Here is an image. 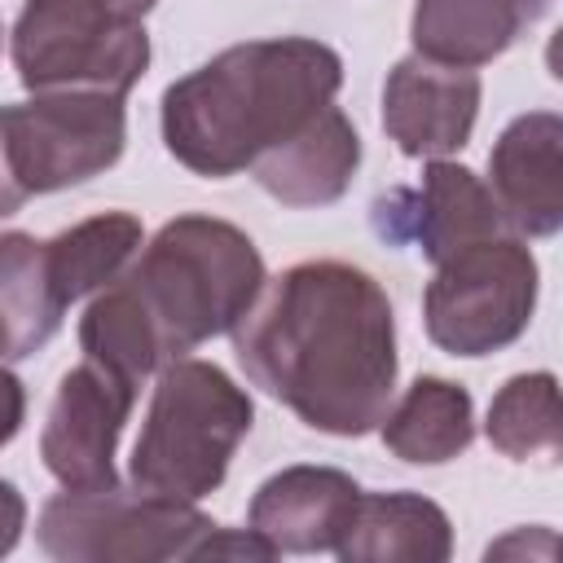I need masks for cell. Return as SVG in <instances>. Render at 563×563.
I'll use <instances>...</instances> for the list:
<instances>
[{
	"label": "cell",
	"mask_w": 563,
	"mask_h": 563,
	"mask_svg": "<svg viewBox=\"0 0 563 563\" xmlns=\"http://www.w3.org/2000/svg\"><path fill=\"white\" fill-rule=\"evenodd\" d=\"M22 418H26V387L13 369L0 365V449L22 431Z\"/></svg>",
	"instance_id": "22"
},
{
	"label": "cell",
	"mask_w": 563,
	"mask_h": 563,
	"mask_svg": "<svg viewBox=\"0 0 563 563\" xmlns=\"http://www.w3.org/2000/svg\"><path fill=\"white\" fill-rule=\"evenodd\" d=\"M537 255L515 233L457 246L435 264L422 290L427 339L449 356H488L510 347L537 308Z\"/></svg>",
	"instance_id": "7"
},
{
	"label": "cell",
	"mask_w": 563,
	"mask_h": 563,
	"mask_svg": "<svg viewBox=\"0 0 563 563\" xmlns=\"http://www.w3.org/2000/svg\"><path fill=\"white\" fill-rule=\"evenodd\" d=\"M334 554L343 563H444L453 523L422 493H356Z\"/></svg>",
	"instance_id": "15"
},
{
	"label": "cell",
	"mask_w": 563,
	"mask_h": 563,
	"mask_svg": "<svg viewBox=\"0 0 563 563\" xmlns=\"http://www.w3.org/2000/svg\"><path fill=\"white\" fill-rule=\"evenodd\" d=\"M383 444L409 462V466H440L453 462L457 453L471 449L475 440V400L462 383L422 374L405 387L396 405H387L383 422Z\"/></svg>",
	"instance_id": "17"
},
{
	"label": "cell",
	"mask_w": 563,
	"mask_h": 563,
	"mask_svg": "<svg viewBox=\"0 0 563 563\" xmlns=\"http://www.w3.org/2000/svg\"><path fill=\"white\" fill-rule=\"evenodd\" d=\"M123 145L128 110L110 92H31V101L0 106V158L22 202L101 176Z\"/></svg>",
	"instance_id": "8"
},
{
	"label": "cell",
	"mask_w": 563,
	"mask_h": 563,
	"mask_svg": "<svg viewBox=\"0 0 563 563\" xmlns=\"http://www.w3.org/2000/svg\"><path fill=\"white\" fill-rule=\"evenodd\" d=\"M66 308L48 268V246L22 229L0 233V361L35 356L57 334Z\"/></svg>",
	"instance_id": "16"
},
{
	"label": "cell",
	"mask_w": 563,
	"mask_h": 563,
	"mask_svg": "<svg viewBox=\"0 0 563 563\" xmlns=\"http://www.w3.org/2000/svg\"><path fill=\"white\" fill-rule=\"evenodd\" d=\"M22 528H26V501L9 479H0V559L22 541Z\"/></svg>",
	"instance_id": "23"
},
{
	"label": "cell",
	"mask_w": 563,
	"mask_h": 563,
	"mask_svg": "<svg viewBox=\"0 0 563 563\" xmlns=\"http://www.w3.org/2000/svg\"><path fill=\"white\" fill-rule=\"evenodd\" d=\"M356 493V479L339 466H282L255 488L246 528L277 554H334Z\"/></svg>",
	"instance_id": "13"
},
{
	"label": "cell",
	"mask_w": 563,
	"mask_h": 563,
	"mask_svg": "<svg viewBox=\"0 0 563 563\" xmlns=\"http://www.w3.org/2000/svg\"><path fill=\"white\" fill-rule=\"evenodd\" d=\"M361 167V136L352 119L330 101L282 145L251 163L255 185L282 207H330L347 194Z\"/></svg>",
	"instance_id": "14"
},
{
	"label": "cell",
	"mask_w": 563,
	"mask_h": 563,
	"mask_svg": "<svg viewBox=\"0 0 563 563\" xmlns=\"http://www.w3.org/2000/svg\"><path fill=\"white\" fill-rule=\"evenodd\" d=\"M0 48H4V22H0Z\"/></svg>",
	"instance_id": "26"
},
{
	"label": "cell",
	"mask_w": 563,
	"mask_h": 563,
	"mask_svg": "<svg viewBox=\"0 0 563 563\" xmlns=\"http://www.w3.org/2000/svg\"><path fill=\"white\" fill-rule=\"evenodd\" d=\"M110 4H114L119 13H128V18H141V22H145V13H150L158 0H110Z\"/></svg>",
	"instance_id": "24"
},
{
	"label": "cell",
	"mask_w": 563,
	"mask_h": 563,
	"mask_svg": "<svg viewBox=\"0 0 563 563\" xmlns=\"http://www.w3.org/2000/svg\"><path fill=\"white\" fill-rule=\"evenodd\" d=\"M255 405L216 361L176 356L158 369L128 479L141 493L202 501L229 475L238 444L251 435Z\"/></svg>",
	"instance_id": "4"
},
{
	"label": "cell",
	"mask_w": 563,
	"mask_h": 563,
	"mask_svg": "<svg viewBox=\"0 0 563 563\" xmlns=\"http://www.w3.org/2000/svg\"><path fill=\"white\" fill-rule=\"evenodd\" d=\"M479 75L471 66H444L431 57H400L383 84V132L409 158L457 154L479 114Z\"/></svg>",
	"instance_id": "11"
},
{
	"label": "cell",
	"mask_w": 563,
	"mask_h": 563,
	"mask_svg": "<svg viewBox=\"0 0 563 563\" xmlns=\"http://www.w3.org/2000/svg\"><path fill=\"white\" fill-rule=\"evenodd\" d=\"M9 53L26 92L128 97L150 66V35L110 0H26Z\"/></svg>",
	"instance_id": "5"
},
{
	"label": "cell",
	"mask_w": 563,
	"mask_h": 563,
	"mask_svg": "<svg viewBox=\"0 0 563 563\" xmlns=\"http://www.w3.org/2000/svg\"><path fill=\"white\" fill-rule=\"evenodd\" d=\"M545 4H550V0H523V9H528V13H532V18H537V13H541V9H545Z\"/></svg>",
	"instance_id": "25"
},
{
	"label": "cell",
	"mask_w": 563,
	"mask_h": 563,
	"mask_svg": "<svg viewBox=\"0 0 563 563\" xmlns=\"http://www.w3.org/2000/svg\"><path fill=\"white\" fill-rule=\"evenodd\" d=\"M216 519L194 501L141 488H66L40 506L35 541L62 563H167L194 559Z\"/></svg>",
	"instance_id": "6"
},
{
	"label": "cell",
	"mask_w": 563,
	"mask_h": 563,
	"mask_svg": "<svg viewBox=\"0 0 563 563\" xmlns=\"http://www.w3.org/2000/svg\"><path fill=\"white\" fill-rule=\"evenodd\" d=\"M343 88V62L312 35L246 40L163 92L167 154L207 180L246 172L264 150L299 132Z\"/></svg>",
	"instance_id": "2"
},
{
	"label": "cell",
	"mask_w": 563,
	"mask_h": 563,
	"mask_svg": "<svg viewBox=\"0 0 563 563\" xmlns=\"http://www.w3.org/2000/svg\"><path fill=\"white\" fill-rule=\"evenodd\" d=\"M488 194L515 238L563 229V119L554 110H528L501 128L488 150Z\"/></svg>",
	"instance_id": "12"
},
{
	"label": "cell",
	"mask_w": 563,
	"mask_h": 563,
	"mask_svg": "<svg viewBox=\"0 0 563 563\" xmlns=\"http://www.w3.org/2000/svg\"><path fill=\"white\" fill-rule=\"evenodd\" d=\"M528 22L523 0H413L409 40L418 57L475 70L501 57Z\"/></svg>",
	"instance_id": "18"
},
{
	"label": "cell",
	"mask_w": 563,
	"mask_h": 563,
	"mask_svg": "<svg viewBox=\"0 0 563 563\" xmlns=\"http://www.w3.org/2000/svg\"><path fill=\"white\" fill-rule=\"evenodd\" d=\"M136 396H141V387L132 378H123L88 356H84V365L66 369L57 383V396L48 405L44 431H40L44 471L62 488L119 484L114 449H119V435L128 427Z\"/></svg>",
	"instance_id": "9"
},
{
	"label": "cell",
	"mask_w": 563,
	"mask_h": 563,
	"mask_svg": "<svg viewBox=\"0 0 563 563\" xmlns=\"http://www.w3.org/2000/svg\"><path fill=\"white\" fill-rule=\"evenodd\" d=\"M79 347L88 361L132 378L136 387L158 374L167 361L158 352V339L141 312V303L132 299V290L114 277L106 290H97V299L84 308L79 317Z\"/></svg>",
	"instance_id": "21"
},
{
	"label": "cell",
	"mask_w": 563,
	"mask_h": 563,
	"mask_svg": "<svg viewBox=\"0 0 563 563\" xmlns=\"http://www.w3.org/2000/svg\"><path fill=\"white\" fill-rule=\"evenodd\" d=\"M374 233L391 246H418L422 260L440 264L457 246L506 233L488 185L449 158H431L418 176V185H396L374 198L369 207Z\"/></svg>",
	"instance_id": "10"
},
{
	"label": "cell",
	"mask_w": 563,
	"mask_h": 563,
	"mask_svg": "<svg viewBox=\"0 0 563 563\" xmlns=\"http://www.w3.org/2000/svg\"><path fill=\"white\" fill-rule=\"evenodd\" d=\"M488 444L510 462H545L554 466L563 453V418H559V378L550 369L515 374L497 387L488 418Z\"/></svg>",
	"instance_id": "20"
},
{
	"label": "cell",
	"mask_w": 563,
	"mask_h": 563,
	"mask_svg": "<svg viewBox=\"0 0 563 563\" xmlns=\"http://www.w3.org/2000/svg\"><path fill=\"white\" fill-rule=\"evenodd\" d=\"M119 282L141 303L163 361H176L198 343L229 334L268 277L255 242L238 224L189 211L167 220Z\"/></svg>",
	"instance_id": "3"
},
{
	"label": "cell",
	"mask_w": 563,
	"mask_h": 563,
	"mask_svg": "<svg viewBox=\"0 0 563 563\" xmlns=\"http://www.w3.org/2000/svg\"><path fill=\"white\" fill-rule=\"evenodd\" d=\"M44 246H48V268L62 299L75 303L84 295L106 290L136 260V251L145 246V229L132 211H101L62 229Z\"/></svg>",
	"instance_id": "19"
},
{
	"label": "cell",
	"mask_w": 563,
	"mask_h": 563,
	"mask_svg": "<svg viewBox=\"0 0 563 563\" xmlns=\"http://www.w3.org/2000/svg\"><path fill=\"white\" fill-rule=\"evenodd\" d=\"M246 378L325 435H369L396 391V312L356 264L303 260L229 330Z\"/></svg>",
	"instance_id": "1"
}]
</instances>
